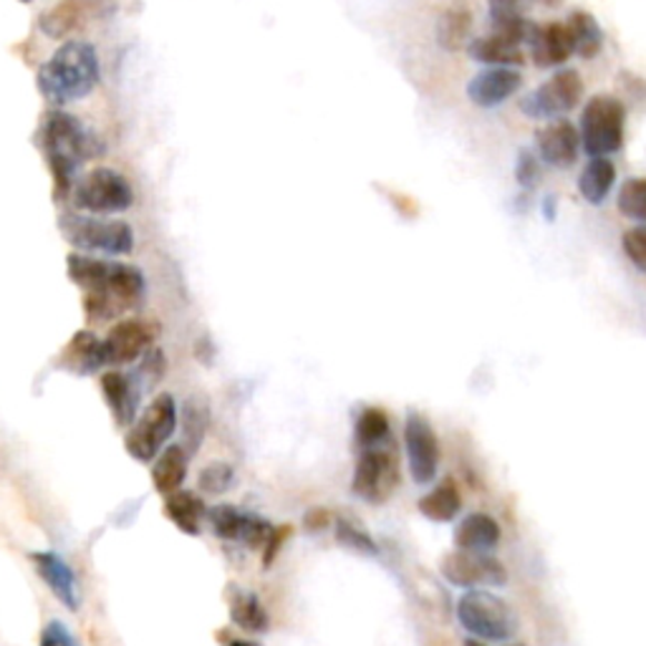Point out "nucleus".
Returning a JSON list of instances; mask_svg holds the SVG:
<instances>
[{
  "mask_svg": "<svg viewBox=\"0 0 646 646\" xmlns=\"http://www.w3.org/2000/svg\"><path fill=\"white\" fill-rule=\"evenodd\" d=\"M66 268H69V278L84 293V313H87L89 323L121 319L145 301L147 281L145 273L135 265L71 253Z\"/></svg>",
  "mask_w": 646,
  "mask_h": 646,
  "instance_id": "f257e3e1",
  "label": "nucleus"
},
{
  "mask_svg": "<svg viewBox=\"0 0 646 646\" xmlns=\"http://www.w3.org/2000/svg\"><path fill=\"white\" fill-rule=\"evenodd\" d=\"M38 141H41L46 165L51 169L56 199L71 197L76 169L84 161L104 155V145L84 127V121L61 109L46 114Z\"/></svg>",
  "mask_w": 646,
  "mask_h": 646,
  "instance_id": "f03ea898",
  "label": "nucleus"
},
{
  "mask_svg": "<svg viewBox=\"0 0 646 646\" xmlns=\"http://www.w3.org/2000/svg\"><path fill=\"white\" fill-rule=\"evenodd\" d=\"M101 66L97 49L89 41L71 38L51 53L49 61L41 63L36 74V87L41 97L53 107L87 99L99 87Z\"/></svg>",
  "mask_w": 646,
  "mask_h": 646,
  "instance_id": "7ed1b4c3",
  "label": "nucleus"
},
{
  "mask_svg": "<svg viewBox=\"0 0 646 646\" xmlns=\"http://www.w3.org/2000/svg\"><path fill=\"white\" fill-rule=\"evenodd\" d=\"M61 235L84 255H129L135 251V231L125 221L114 217L63 213Z\"/></svg>",
  "mask_w": 646,
  "mask_h": 646,
  "instance_id": "20e7f679",
  "label": "nucleus"
},
{
  "mask_svg": "<svg viewBox=\"0 0 646 646\" xmlns=\"http://www.w3.org/2000/svg\"><path fill=\"white\" fill-rule=\"evenodd\" d=\"M71 203L79 213L107 217L125 213L135 205V189L129 179L111 167H97L79 177L71 189Z\"/></svg>",
  "mask_w": 646,
  "mask_h": 646,
  "instance_id": "39448f33",
  "label": "nucleus"
},
{
  "mask_svg": "<svg viewBox=\"0 0 646 646\" xmlns=\"http://www.w3.org/2000/svg\"><path fill=\"white\" fill-rule=\"evenodd\" d=\"M458 619L480 642H508L518 632V619L508 601L482 588H470L460 598Z\"/></svg>",
  "mask_w": 646,
  "mask_h": 646,
  "instance_id": "423d86ee",
  "label": "nucleus"
},
{
  "mask_svg": "<svg viewBox=\"0 0 646 646\" xmlns=\"http://www.w3.org/2000/svg\"><path fill=\"white\" fill-rule=\"evenodd\" d=\"M177 430V404L173 394H157L137 417L125 437V448L137 462H155Z\"/></svg>",
  "mask_w": 646,
  "mask_h": 646,
  "instance_id": "0eeeda50",
  "label": "nucleus"
},
{
  "mask_svg": "<svg viewBox=\"0 0 646 646\" xmlns=\"http://www.w3.org/2000/svg\"><path fill=\"white\" fill-rule=\"evenodd\" d=\"M624 121L626 109L621 99L598 94L588 101L581 114V129H578L586 155L606 157L619 151L624 145Z\"/></svg>",
  "mask_w": 646,
  "mask_h": 646,
  "instance_id": "6e6552de",
  "label": "nucleus"
},
{
  "mask_svg": "<svg viewBox=\"0 0 646 646\" xmlns=\"http://www.w3.org/2000/svg\"><path fill=\"white\" fill-rule=\"evenodd\" d=\"M490 36H480L468 43V53L472 61L488 63L490 69H516L522 66L526 56H522V43H528V36L534 31L526 18H516V21L492 23Z\"/></svg>",
  "mask_w": 646,
  "mask_h": 646,
  "instance_id": "1a4fd4ad",
  "label": "nucleus"
},
{
  "mask_svg": "<svg viewBox=\"0 0 646 646\" xmlns=\"http://www.w3.org/2000/svg\"><path fill=\"white\" fill-rule=\"evenodd\" d=\"M584 97V81L578 71L560 69L536 91L520 99V111L530 119H556L560 114L576 109Z\"/></svg>",
  "mask_w": 646,
  "mask_h": 646,
  "instance_id": "9d476101",
  "label": "nucleus"
},
{
  "mask_svg": "<svg viewBox=\"0 0 646 646\" xmlns=\"http://www.w3.org/2000/svg\"><path fill=\"white\" fill-rule=\"evenodd\" d=\"M399 484V470L394 454L382 448L361 450L354 478H351V490L364 502H386Z\"/></svg>",
  "mask_w": 646,
  "mask_h": 646,
  "instance_id": "9b49d317",
  "label": "nucleus"
},
{
  "mask_svg": "<svg viewBox=\"0 0 646 646\" xmlns=\"http://www.w3.org/2000/svg\"><path fill=\"white\" fill-rule=\"evenodd\" d=\"M404 450L410 462V474L417 484L434 482L440 468V442L427 417L410 412L404 422Z\"/></svg>",
  "mask_w": 646,
  "mask_h": 646,
  "instance_id": "f8f14e48",
  "label": "nucleus"
},
{
  "mask_svg": "<svg viewBox=\"0 0 646 646\" xmlns=\"http://www.w3.org/2000/svg\"><path fill=\"white\" fill-rule=\"evenodd\" d=\"M114 11L111 0H61L56 3L49 13L41 16V31L61 41V38H69L74 33L89 28L94 21H101Z\"/></svg>",
  "mask_w": 646,
  "mask_h": 646,
  "instance_id": "ddd939ff",
  "label": "nucleus"
},
{
  "mask_svg": "<svg viewBox=\"0 0 646 646\" xmlns=\"http://www.w3.org/2000/svg\"><path fill=\"white\" fill-rule=\"evenodd\" d=\"M157 326L147 319H125L119 321L104 341V361L111 366L135 364L155 344Z\"/></svg>",
  "mask_w": 646,
  "mask_h": 646,
  "instance_id": "4468645a",
  "label": "nucleus"
},
{
  "mask_svg": "<svg viewBox=\"0 0 646 646\" xmlns=\"http://www.w3.org/2000/svg\"><path fill=\"white\" fill-rule=\"evenodd\" d=\"M442 576L452 586L474 588V586H506L508 571L500 560L490 558L488 554H468V550H454L442 560Z\"/></svg>",
  "mask_w": 646,
  "mask_h": 646,
  "instance_id": "2eb2a0df",
  "label": "nucleus"
},
{
  "mask_svg": "<svg viewBox=\"0 0 646 646\" xmlns=\"http://www.w3.org/2000/svg\"><path fill=\"white\" fill-rule=\"evenodd\" d=\"M207 520H211L217 538L248 548H263L275 528L265 518L253 516V512H241L233 506H215L207 512Z\"/></svg>",
  "mask_w": 646,
  "mask_h": 646,
  "instance_id": "dca6fc26",
  "label": "nucleus"
},
{
  "mask_svg": "<svg viewBox=\"0 0 646 646\" xmlns=\"http://www.w3.org/2000/svg\"><path fill=\"white\" fill-rule=\"evenodd\" d=\"M36 574L43 578L49 591L59 598V601L66 606L69 611H76L81 604L79 596V584H76V576L71 571V566L66 560L53 554V550H38V554L31 556Z\"/></svg>",
  "mask_w": 646,
  "mask_h": 646,
  "instance_id": "f3484780",
  "label": "nucleus"
},
{
  "mask_svg": "<svg viewBox=\"0 0 646 646\" xmlns=\"http://www.w3.org/2000/svg\"><path fill=\"white\" fill-rule=\"evenodd\" d=\"M101 394L104 399H107L114 422H117L119 427L135 424L137 410H139V397H141L139 382H135V379L125 372L109 369V372L101 374Z\"/></svg>",
  "mask_w": 646,
  "mask_h": 646,
  "instance_id": "a211bd4d",
  "label": "nucleus"
},
{
  "mask_svg": "<svg viewBox=\"0 0 646 646\" xmlns=\"http://www.w3.org/2000/svg\"><path fill=\"white\" fill-rule=\"evenodd\" d=\"M528 46L530 56H534L540 69H556V66H564L574 56L571 33H568L566 23L534 26V31L528 36Z\"/></svg>",
  "mask_w": 646,
  "mask_h": 646,
  "instance_id": "6ab92c4d",
  "label": "nucleus"
},
{
  "mask_svg": "<svg viewBox=\"0 0 646 646\" xmlns=\"http://www.w3.org/2000/svg\"><path fill=\"white\" fill-rule=\"evenodd\" d=\"M581 135L571 121H554L536 135V147L540 159L554 167H571L578 157Z\"/></svg>",
  "mask_w": 646,
  "mask_h": 646,
  "instance_id": "aec40b11",
  "label": "nucleus"
},
{
  "mask_svg": "<svg viewBox=\"0 0 646 646\" xmlns=\"http://www.w3.org/2000/svg\"><path fill=\"white\" fill-rule=\"evenodd\" d=\"M520 71L516 69H488L468 84V97L480 109L500 107L520 89Z\"/></svg>",
  "mask_w": 646,
  "mask_h": 646,
  "instance_id": "412c9836",
  "label": "nucleus"
},
{
  "mask_svg": "<svg viewBox=\"0 0 646 646\" xmlns=\"http://www.w3.org/2000/svg\"><path fill=\"white\" fill-rule=\"evenodd\" d=\"M59 366L81 376L99 372L101 366H107V361H104V341L97 334H91V331H76L74 339L61 351Z\"/></svg>",
  "mask_w": 646,
  "mask_h": 646,
  "instance_id": "4be33fe9",
  "label": "nucleus"
},
{
  "mask_svg": "<svg viewBox=\"0 0 646 646\" xmlns=\"http://www.w3.org/2000/svg\"><path fill=\"white\" fill-rule=\"evenodd\" d=\"M500 544V526L496 518L484 516V512H472V516L460 522L458 534H454V546L468 554H490Z\"/></svg>",
  "mask_w": 646,
  "mask_h": 646,
  "instance_id": "5701e85b",
  "label": "nucleus"
},
{
  "mask_svg": "<svg viewBox=\"0 0 646 646\" xmlns=\"http://www.w3.org/2000/svg\"><path fill=\"white\" fill-rule=\"evenodd\" d=\"M187 462L189 452L183 444H169V448L161 450L155 464H151V484L161 496H169V492L183 490V482L187 480Z\"/></svg>",
  "mask_w": 646,
  "mask_h": 646,
  "instance_id": "b1692460",
  "label": "nucleus"
},
{
  "mask_svg": "<svg viewBox=\"0 0 646 646\" xmlns=\"http://www.w3.org/2000/svg\"><path fill=\"white\" fill-rule=\"evenodd\" d=\"M165 516L177 530H183L185 536H199L203 520L207 518V508L197 492L175 490L169 492L165 500Z\"/></svg>",
  "mask_w": 646,
  "mask_h": 646,
  "instance_id": "393cba45",
  "label": "nucleus"
},
{
  "mask_svg": "<svg viewBox=\"0 0 646 646\" xmlns=\"http://www.w3.org/2000/svg\"><path fill=\"white\" fill-rule=\"evenodd\" d=\"M614 179H616L614 161L606 157H591L581 177H578V189H581L586 203L601 205L611 193Z\"/></svg>",
  "mask_w": 646,
  "mask_h": 646,
  "instance_id": "a878e982",
  "label": "nucleus"
},
{
  "mask_svg": "<svg viewBox=\"0 0 646 646\" xmlns=\"http://www.w3.org/2000/svg\"><path fill=\"white\" fill-rule=\"evenodd\" d=\"M568 33H571L574 53L581 56V59H594V56L601 53L604 46V33L601 26H598L596 18L586 11H574L566 21Z\"/></svg>",
  "mask_w": 646,
  "mask_h": 646,
  "instance_id": "bb28decb",
  "label": "nucleus"
},
{
  "mask_svg": "<svg viewBox=\"0 0 646 646\" xmlns=\"http://www.w3.org/2000/svg\"><path fill=\"white\" fill-rule=\"evenodd\" d=\"M472 36V16L464 8H448L440 16V23H437V43L442 46L444 51H462L468 49Z\"/></svg>",
  "mask_w": 646,
  "mask_h": 646,
  "instance_id": "cd10ccee",
  "label": "nucleus"
},
{
  "mask_svg": "<svg viewBox=\"0 0 646 646\" xmlns=\"http://www.w3.org/2000/svg\"><path fill=\"white\" fill-rule=\"evenodd\" d=\"M462 508V498L460 490L454 488V482H442L437 484L434 490L427 492V496L420 500V512L432 522H450L454 520Z\"/></svg>",
  "mask_w": 646,
  "mask_h": 646,
  "instance_id": "c85d7f7f",
  "label": "nucleus"
},
{
  "mask_svg": "<svg viewBox=\"0 0 646 646\" xmlns=\"http://www.w3.org/2000/svg\"><path fill=\"white\" fill-rule=\"evenodd\" d=\"M231 619L233 624L241 626L245 632L253 634H263L268 632V614H265L261 598L248 591H235L233 601H231Z\"/></svg>",
  "mask_w": 646,
  "mask_h": 646,
  "instance_id": "c756f323",
  "label": "nucleus"
},
{
  "mask_svg": "<svg viewBox=\"0 0 646 646\" xmlns=\"http://www.w3.org/2000/svg\"><path fill=\"white\" fill-rule=\"evenodd\" d=\"M389 437V417L379 407H366L356 420V442L361 450L379 448Z\"/></svg>",
  "mask_w": 646,
  "mask_h": 646,
  "instance_id": "7c9ffc66",
  "label": "nucleus"
},
{
  "mask_svg": "<svg viewBox=\"0 0 646 646\" xmlns=\"http://www.w3.org/2000/svg\"><path fill=\"white\" fill-rule=\"evenodd\" d=\"M619 211L624 217L646 223V179L632 177L619 189Z\"/></svg>",
  "mask_w": 646,
  "mask_h": 646,
  "instance_id": "2f4dec72",
  "label": "nucleus"
},
{
  "mask_svg": "<svg viewBox=\"0 0 646 646\" xmlns=\"http://www.w3.org/2000/svg\"><path fill=\"white\" fill-rule=\"evenodd\" d=\"M334 534L336 540L341 546H346L351 550H359V554H366V556H376V544L372 540V536L366 534V530H361L356 522H349L344 518L334 520Z\"/></svg>",
  "mask_w": 646,
  "mask_h": 646,
  "instance_id": "473e14b6",
  "label": "nucleus"
},
{
  "mask_svg": "<svg viewBox=\"0 0 646 646\" xmlns=\"http://www.w3.org/2000/svg\"><path fill=\"white\" fill-rule=\"evenodd\" d=\"M235 482V470L227 462H213L199 472V490L207 492V496H223L233 488Z\"/></svg>",
  "mask_w": 646,
  "mask_h": 646,
  "instance_id": "72a5a7b5",
  "label": "nucleus"
},
{
  "mask_svg": "<svg viewBox=\"0 0 646 646\" xmlns=\"http://www.w3.org/2000/svg\"><path fill=\"white\" fill-rule=\"evenodd\" d=\"M621 245L626 258H629L639 271H646V225L626 231L621 237Z\"/></svg>",
  "mask_w": 646,
  "mask_h": 646,
  "instance_id": "f704fd0d",
  "label": "nucleus"
},
{
  "mask_svg": "<svg viewBox=\"0 0 646 646\" xmlns=\"http://www.w3.org/2000/svg\"><path fill=\"white\" fill-rule=\"evenodd\" d=\"M492 23L502 21H516V18H526L528 6H534L530 0H488Z\"/></svg>",
  "mask_w": 646,
  "mask_h": 646,
  "instance_id": "c9c22d12",
  "label": "nucleus"
},
{
  "mask_svg": "<svg viewBox=\"0 0 646 646\" xmlns=\"http://www.w3.org/2000/svg\"><path fill=\"white\" fill-rule=\"evenodd\" d=\"M516 179H518V185L526 187V189L538 185V179H540V165H538V159H536L534 151L520 149L518 165H516Z\"/></svg>",
  "mask_w": 646,
  "mask_h": 646,
  "instance_id": "e433bc0d",
  "label": "nucleus"
},
{
  "mask_svg": "<svg viewBox=\"0 0 646 646\" xmlns=\"http://www.w3.org/2000/svg\"><path fill=\"white\" fill-rule=\"evenodd\" d=\"M38 646H76V642H74L71 632L66 629V624H61V621H51V624L46 626V629H43L41 642H38Z\"/></svg>",
  "mask_w": 646,
  "mask_h": 646,
  "instance_id": "4c0bfd02",
  "label": "nucleus"
},
{
  "mask_svg": "<svg viewBox=\"0 0 646 646\" xmlns=\"http://www.w3.org/2000/svg\"><path fill=\"white\" fill-rule=\"evenodd\" d=\"M291 536V528L288 526H281V528H273V534L271 538L265 540V546H263V566L265 568H271V564L275 560V556H278V550L283 548V544H286Z\"/></svg>",
  "mask_w": 646,
  "mask_h": 646,
  "instance_id": "58836bf2",
  "label": "nucleus"
},
{
  "mask_svg": "<svg viewBox=\"0 0 646 646\" xmlns=\"http://www.w3.org/2000/svg\"><path fill=\"white\" fill-rule=\"evenodd\" d=\"M306 530H323V528H329V526H334V520H331V516L326 510H311L309 516H306Z\"/></svg>",
  "mask_w": 646,
  "mask_h": 646,
  "instance_id": "ea45409f",
  "label": "nucleus"
},
{
  "mask_svg": "<svg viewBox=\"0 0 646 646\" xmlns=\"http://www.w3.org/2000/svg\"><path fill=\"white\" fill-rule=\"evenodd\" d=\"M530 3H538V6H546V8H556L564 3V0H530Z\"/></svg>",
  "mask_w": 646,
  "mask_h": 646,
  "instance_id": "a19ab883",
  "label": "nucleus"
},
{
  "mask_svg": "<svg viewBox=\"0 0 646 646\" xmlns=\"http://www.w3.org/2000/svg\"><path fill=\"white\" fill-rule=\"evenodd\" d=\"M546 217L554 221V197H546Z\"/></svg>",
  "mask_w": 646,
  "mask_h": 646,
  "instance_id": "79ce46f5",
  "label": "nucleus"
},
{
  "mask_svg": "<svg viewBox=\"0 0 646 646\" xmlns=\"http://www.w3.org/2000/svg\"><path fill=\"white\" fill-rule=\"evenodd\" d=\"M227 646H258V644H253V642H243V639H235V642H231Z\"/></svg>",
  "mask_w": 646,
  "mask_h": 646,
  "instance_id": "37998d69",
  "label": "nucleus"
},
{
  "mask_svg": "<svg viewBox=\"0 0 646 646\" xmlns=\"http://www.w3.org/2000/svg\"><path fill=\"white\" fill-rule=\"evenodd\" d=\"M464 646H484V644L480 639H468V642H464Z\"/></svg>",
  "mask_w": 646,
  "mask_h": 646,
  "instance_id": "c03bdc74",
  "label": "nucleus"
},
{
  "mask_svg": "<svg viewBox=\"0 0 646 646\" xmlns=\"http://www.w3.org/2000/svg\"><path fill=\"white\" fill-rule=\"evenodd\" d=\"M21 3H31V0H21Z\"/></svg>",
  "mask_w": 646,
  "mask_h": 646,
  "instance_id": "a18cd8bd",
  "label": "nucleus"
}]
</instances>
